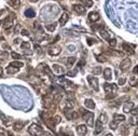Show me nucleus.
<instances>
[{
  "label": "nucleus",
  "instance_id": "nucleus-25",
  "mask_svg": "<svg viewBox=\"0 0 138 136\" xmlns=\"http://www.w3.org/2000/svg\"><path fill=\"white\" fill-rule=\"evenodd\" d=\"M24 124H25L24 122H22V121H17V122H15L14 124H13V129H14L15 131H21L23 127H24Z\"/></svg>",
  "mask_w": 138,
  "mask_h": 136
},
{
  "label": "nucleus",
  "instance_id": "nucleus-23",
  "mask_svg": "<svg viewBox=\"0 0 138 136\" xmlns=\"http://www.w3.org/2000/svg\"><path fill=\"white\" fill-rule=\"evenodd\" d=\"M76 61H77V58L75 56H71V57L66 58V65H67V67H72V66H74V64L76 63Z\"/></svg>",
  "mask_w": 138,
  "mask_h": 136
},
{
  "label": "nucleus",
  "instance_id": "nucleus-32",
  "mask_svg": "<svg viewBox=\"0 0 138 136\" xmlns=\"http://www.w3.org/2000/svg\"><path fill=\"white\" fill-rule=\"evenodd\" d=\"M92 73L94 74V75H96V76H98V75H100L101 73H103V69H101V67L97 66V67H95V68H93V69H92Z\"/></svg>",
  "mask_w": 138,
  "mask_h": 136
},
{
  "label": "nucleus",
  "instance_id": "nucleus-11",
  "mask_svg": "<svg viewBox=\"0 0 138 136\" xmlns=\"http://www.w3.org/2000/svg\"><path fill=\"white\" fill-rule=\"evenodd\" d=\"M77 133H78L79 136H85L87 133V127L83 125V124H81L79 125L78 127H77Z\"/></svg>",
  "mask_w": 138,
  "mask_h": 136
},
{
  "label": "nucleus",
  "instance_id": "nucleus-39",
  "mask_svg": "<svg viewBox=\"0 0 138 136\" xmlns=\"http://www.w3.org/2000/svg\"><path fill=\"white\" fill-rule=\"evenodd\" d=\"M11 56L13 57V58H15V59H21V58H22L21 55L17 54L16 52H11Z\"/></svg>",
  "mask_w": 138,
  "mask_h": 136
},
{
  "label": "nucleus",
  "instance_id": "nucleus-35",
  "mask_svg": "<svg viewBox=\"0 0 138 136\" xmlns=\"http://www.w3.org/2000/svg\"><path fill=\"white\" fill-rule=\"evenodd\" d=\"M35 51H36V53H37L38 55H42V54H43L42 48L40 47L39 44H35Z\"/></svg>",
  "mask_w": 138,
  "mask_h": 136
},
{
  "label": "nucleus",
  "instance_id": "nucleus-28",
  "mask_svg": "<svg viewBox=\"0 0 138 136\" xmlns=\"http://www.w3.org/2000/svg\"><path fill=\"white\" fill-rule=\"evenodd\" d=\"M25 15H26L27 17L32 18V17H34L35 15H36V13H35V11H34V10L30 9V8H29V9H27V10L25 11Z\"/></svg>",
  "mask_w": 138,
  "mask_h": 136
},
{
  "label": "nucleus",
  "instance_id": "nucleus-57",
  "mask_svg": "<svg viewBox=\"0 0 138 136\" xmlns=\"http://www.w3.org/2000/svg\"><path fill=\"white\" fill-rule=\"evenodd\" d=\"M48 136H53V135H52V134H48Z\"/></svg>",
  "mask_w": 138,
  "mask_h": 136
},
{
  "label": "nucleus",
  "instance_id": "nucleus-51",
  "mask_svg": "<svg viewBox=\"0 0 138 136\" xmlns=\"http://www.w3.org/2000/svg\"><path fill=\"white\" fill-rule=\"evenodd\" d=\"M18 42H22L21 39H15V40H14V43H18Z\"/></svg>",
  "mask_w": 138,
  "mask_h": 136
},
{
  "label": "nucleus",
  "instance_id": "nucleus-56",
  "mask_svg": "<svg viewBox=\"0 0 138 136\" xmlns=\"http://www.w3.org/2000/svg\"><path fill=\"white\" fill-rule=\"evenodd\" d=\"M106 136H113V135H112V134H110V133H109V134H107Z\"/></svg>",
  "mask_w": 138,
  "mask_h": 136
},
{
  "label": "nucleus",
  "instance_id": "nucleus-21",
  "mask_svg": "<svg viewBox=\"0 0 138 136\" xmlns=\"http://www.w3.org/2000/svg\"><path fill=\"white\" fill-rule=\"evenodd\" d=\"M74 108H75L74 101H66V103H65V106H64V109L65 110H70V109H74Z\"/></svg>",
  "mask_w": 138,
  "mask_h": 136
},
{
  "label": "nucleus",
  "instance_id": "nucleus-22",
  "mask_svg": "<svg viewBox=\"0 0 138 136\" xmlns=\"http://www.w3.org/2000/svg\"><path fill=\"white\" fill-rule=\"evenodd\" d=\"M98 121L101 123V124H106V123L108 122V116L105 114V112H101L99 118H98Z\"/></svg>",
  "mask_w": 138,
  "mask_h": 136
},
{
  "label": "nucleus",
  "instance_id": "nucleus-6",
  "mask_svg": "<svg viewBox=\"0 0 138 136\" xmlns=\"http://www.w3.org/2000/svg\"><path fill=\"white\" fill-rule=\"evenodd\" d=\"M104 90H105V92H107V93H113V91L118 90V86L114 83H105Z\"/></svg>",
  "mask_w": 138,
  "mask_h": 136
},
{
  "label": "nucleus",
  "instance_id": "nucleus-3",
  "mask_svg": "<svg viewBox=\"0 0 138 136\" xmlns=\"http://www.w3.org/2000/svg\"><path fill=\"white\" fill-rule=\"evenodd\" d=\"M14 19H15V15L14 14H11V15H8V16L3 19L2 22V26L5 29L8 28H11L13 26V23H14Z\"/></svg>",
  "mask_w": 138,
  "mask_h": 136
},
{
  "label": "nucleus",
  "instance_id": "nucleus-1",
  "mask_svg": "<svg viewBox=\"0 0 138 136\" xmlns=\"http://www.w3.org/2000/svg\"><path fill=\"white\" fill-rule=\"evenodd\" d=\"M82 111V117L85 120V122L87 123L88 126H93L94 125V115L92 112H88V111H85L84 109H81Z\"/></svg>",
  "mask_w": 138,
  "mask_h": 136
},
{
  "label": "nucleus",
  "instance_id": "nucleus-49",
  "mask_svg": "<svg viewBox=\"0 0 138 136\" xmlns=\"http://www.w3.org/2000/svg\"><path fill=\"white\" fill-rule=\"evenodd\" d=\"M21 34H22L23 36H28V35H29V33H28L26 29H22V30H21Z\"/></svg>",
  "mask_w": 138,
  "mask_h": 136
},
{
  "label": "nucleus",
  "instance_id": "nucleus-17",
  "mask_svg": "<svg viewBox=\"0 0 138 136\" xmlns=\"http://www.w3.org/2000/svg\"><path fill=\"white\" fill-rule=\"evenodd\" d=\"M69 19V15L67 12H64V13L62 14V16H60L59 18V24H60V26H64L65 24L67 23V21Z\"/></svg>",
  "mask_w": 138,
  "mask_h": 136
},
{
  "label": "nucleus",
  "instance_id": "nucleus-18",
  "mask_svg": "<svg viewBox=\"0 0 138 136\" xmlns=\"http://www.w3.org/2000/svg\"><path fill=\"white\" fill-rule=\"evenodd\" d=\"M38 69L39 70H41L42 73H44V74H51V69L49 68V66L47 65V64H40V65L38 66Z\"/></svg>",
  "mask_w": 138,
  "mask_h": 136
},
{
  "label": "nucleus",
  "instance_id": "nucleus-50",
  "mask_svg": "<svg viewBox=\"0 0 138 136\" xmlns=\"http://www.w3.org/2000/svg\"><path fill=\"white\" fill-rule=\"evenodd\" d=\"M133 73H134V75H137L138 76V65L135 66V68L133 69Z\"/></svg>",
  "mask_w": 138,
  "mask_h": 136
},
{
  "label": "nucleus",
  "instance_id": "nucleus-34",
  "mask_svg": "<svg viewBox=\"0 0 138 136\" xmlns=\"http://www.w3.org/2000/svg\"><path fill=\"white\" fill-rule=\"evenodd\" d=\"M45 28L49 30V31H54L55 28H56V23H53V24H49V25H45Z\"/></svg>",
  "mask_w": 138,
  "mask_h": 136
},
{
  "label": "nucleus",
  "instance_id": "nucleus-38",
  "mask_svg": "<svg viewBox=\"0 0 138 136\" xmlns=\"http://www.w3.org/2000/svg\"><path fill=\"white\" fill-rule=\"evenodd\" d=\"M77 73H78V69H75V70H69L67 75L69 76V77H75V76L77 75Z\"/></svg>",
  "mask_w": 138,
  "mask_h": 136
},
{
  "label": "nucleus",
  "instance_id": "nucleus-40",
  "mask_svg": "<svg viewBox=\"0 0 138 136\" xmlns=\"http://www.w3.org/2000/svg\"><path fill=\"white\" fill-rule=\"evenodd\" d=\"M96 58H97V61L100 62V63H104V62H106V61H107V58H106V57H104V56H101V55H97Z\"/></svg>",
  "mask_w": 138,
  "mask_h": 136
},
{
  "label": "nucleus",
  "instance_id": "nucleus-44",
  "mask_svg": "<svg viewBox=\"0 0 138 136\" xmlns=\"http://www.w3.org/2000/svg\"><path fill=\"white\" fill-rule=\"evenodd\" d=\"M109 126H110V129L111 130H116L117 127H118V123L117 122H114V121H112L110 124H109Z\"/></svg>",
  "mask_w": 138,
  "mask_h": 136
},
{
  "label": "nucleus",
  "instance_id": "nucleus-13",
  "mask_svg": "<svg viewBox=\"0 0 138 136\" xmlns=\"http://www.w3.org/2000/svg\"><path fill=\"white\" fill-rule=\"evenodd\" d=\"M99 18H100V16L97 12H91V13L88 14V19H90V22L95 23L97 21H99Z\"/></svg>",
  "mask_w": 138,
  "mask_h": 136
},
{
  "label": "nucleus",
  "instance_id": "nucleus-2",
  "mask_svg": "<svg viewBox=\"0 0 138 136\" xmlns=\"http://www.w3.org/2000/svg\"><path fill=\"white\" fill-rule=\"evenodd\" d=\"M28 133H29L30 135H32V136H40V135H42L44 132H43V130L39 125L31 124L29 126V129H28Z\"/></svg>",
  "mask_w": 138,
  "mask_h": 136
},
{
  "label": "nucleus",
  "instance_id": "nucleus-45",
  "mask_svg": "<svg viewBox=\"0 0 138 136\" xmlns=\"http://www.w3.org/2000/svg\"><path fill=\"white\" fill-rule=\"evenodd\" d=\"M94 42H97V40H96V39H93V38H87V43H88V46H92Z\"/></svg>",
  "mask_w": 138,
  "mask_h": 136
},
{
  "label": "nucleus",
  "instance_id": "nucleus-12",
  "mask_svg": "<svg viewBox=\"0 0 138 136\" xmlns=\"http://www.w3.org/2000/svg\"><path fill=\"white\" fill-rule=\"evenodd\" d=\"M104 78H105V80H107V81H110V80H111V78H112V70H111L110 67L105 68V70H104Z\"/></svg>",
  "mask_w": 138,
  "mask_h": 136
},
{
  "label": "nucleus",
  "instance_id": "nucleus-24",
  "mask_svg": "<svg viewBox=\"0 0 138 136\" xmlns=\"http://www.w3.org/2000/svg\"><path fill=\"white\" fill-rule=\"evenodd\" d=\"M18 70H19V68H15V67H12V66H8L7 67V73L9 74V75H14L16 73H18Z\"/></svg>",
  "mask_w": 138,
  "mask_h": 136
},
{
  "label": "nucleus",
  "instance_id": "nucleus-41",
  "mask_svg": "<svg viewBox=\"0 0 138 136\" xmlns=\"http://www.w3.org/2000/svg\"><path fill=\"white\" fill-rule=\"evenodd\" d=\"M109 44H110V47H116L117 46V40L114 38H110V40H109Z\"/></svg>",
  "mask_w": 138,
  "mask_h": 136
},
{
  "label": "nucleus",
  "instance_id": "nucleus-16",
  "mask_svg": "<svg viewBox=\"0 0 138 136\" xmlns=\"http://www.w3.org/2000/svg\"><path fill=\"white\" fill-rule=\"evenodd\" d=\"M72 9H74V11L78 14H84L85 13V8H83L80 5H74L72 6Z\"/></svg>",
  "mask_w": 138,
  "mask_h": 136
},
{
  "label": "nucleus",
  "instance_id": "nucleus-4",
  "mask_svg": "<svg viewBox=\"0 0 138 136\" xmlns=\"http://www.w3.org/2000/svg\"><path fill=\"white\" fill-rule=\"evenodd\" d=\"M60 122V117L59 116H55L54 118H49L45 120V123H47V125L49 127H55L56 124H58V123Z\"/></svg>",
  "mask_w": 138,
  "mask_h": 136
},
{
  "label": "nucleus",
  "instance_id": "nucleus-36",
  "mask_svg": "<svg viewBox=\"0 0 138 136\" xmlns=\"http://www.w3.org/2000/svg\"><path fill=\"white\" fill-rule=\"evenodd\" d=\"M137 119H136V116H133V117L129 118V124L131 125H136L137 124Z\"/></svg>",
  "mask_w": 138,
  "mask_h": 136
},
{
  "label": "nucleus",
  "instance_id": "nucleus-46",
  "mask_svg": "<svg viewBox=\"0 0 138 136\" xmlns=\"http://www.w3.org/2000/svg\"><path fill=\"white\" fill-rule=\"evenodd\" d=\"M85 6H86L87 8H91L93 6V1L92 0H86V1H85Z\"/></svg>",
  "mask_w": 138,
  "mask_h": 136
},
{
  "label": "nucleus",
  "instance_id": "nucleus-30",
  "mask_svg": "<svg viewBox=\"0 0 138 136\" xmlns=\"http://www.w3.org/2000/svg\"><path fill=\"white\" fill-rule=\"evenodd\" d=\"M129 85L137 86L138 85V79L136 77H131V78H129Z\"/></svg>",
  "mask_w": 138,
  "mask_h": 136
},
{
  "label": "nucleus",
  "instance_id": "nucleus-27",
  "mask_svg": "<svg viewBox=\"0 0 138 136\" xmlns=\"http://www.w3.org/2000/svg\"><path fill=\"white\" fill-rule=\"evenodd\" d=\"M9 3L14 9H18L19 6H21V1H19V0H9Z\"/></svg>",
  "mask_w": 138,
  "mask_h": 136
},
{
  "label": "nucleus",
  "instance_id": "nucleus-55",
  "mask_svg": "<svg viewBox=\"0 0 138 136\" xmlns=\"http://www.w3.org/2000/svg\"><path fill=\"white\" fill-rule=\"evenodd\" d=\"M2 13H3V11L0 10V16H1V15H2Z\"/></svg>",
  "mask_w": 138,
  "mask_h": 136
},
{
  "label": "nucleus",
  "instance_id": "nucleus-47",
  "mask_svg": "<svg viewBox=\"0 0 138 136\" xmlns=\"http://www.w3.org/2000/svg\"><path fill=\"white\" fill-rule=\"evenodd\" d=\"M116 97V94L113 93H109V95H106V99H110V98H114Z\"/></svg>",
  "mask_w": 138,
  "mask_h": 136
},
{
  "label": "nucleus",
  "instance_id": "nucleus-10",
  "mask_svg": "<svg viewBox=\"0 0 138 136\" xmlns=\"http://www.w3.org/2000/svg\"><path fill=\"white\" fill-rule=\"evenodd\" d=\"M51 70L55 73L56 75H60V74H64L65 73V69L64 67H62L60 65H57V64H53V66H52Z\"/></svg>",
  "mask_w": 138,
  "mask_h": 136
},
{
  "label": "nucleus",
  "instance_id": "nucleus-48",
  "mask_svg": "<svg viewBox=\"0 0 138 136\" xmlns=\"http://www.w3.org/2000/svg\"><path fill=\"white\" fill-rule=\"evenodd\" d=\"M125 81H126V80H125L124 78H120V79H119V84H120V85H123L124 83H125Z\"/></svg>",
  "mask_w": 138,
  "mask_h": 136
},
{
  "label": "nucleus",
  "instance_id": "nucleus-5",
  "mask_svg": "<svg viewBox=\"0 0 138 136\" xmlns=\"http://www.w3.org/2000/svg\"><path fill=\"white\" fill-rule=\"evenodd\" d=\"M88 83H90V85L94 89L95 91H98L99 86H98V79H97L96 77H93V76H87L86 77Z\"/></svg>",
  "mask_w": 138,
  "mask_h": 136
},
{
  "label": "nucleus",
  "instance_id": "nucleus-8",
  "mask_svg": "<svg viewBox=\"0 0 138 136\" xmlns=\"http://www.w3.org/2000/svg\"><path fill=\"white\" fill-rule=\"evenodd\" d=\"M65 116L68 120H77L80 117L79 112H77V111H65Z\"/></svg>",
  "mask_w": 138,
  "mask_h": 136
},
{
  "label": "nucleus",
  "instance_id": "nucleus-31",
  "mask_svg": "<svg viewBox=\"0 0 138 136\" xmlns=\"http://www.w3.org/2000/svg\"><path fill=\"white\" fill-rule=\"evenodd\" d=\"M10 66H12V67H15V68H21V67H23V66H24V64H23L22 62L15 61V62H12V63H10Z\"/></svg>",
  "mask_w": 138,
  "mask_h": 136
},
{
  "label": "nucleus",
  "instance_id": "nucleus-53",
  "mask_svg": "<svg viewBox=\"0 0 138 136\" xmlns=\"http://www.w3.org/2000/svg\"><path fill=\"white\" fill-rule=\"evenodd\" d=\"M2 74H3V70H2V68L0 67V77H1V76H2Z\"/></svg>",
  "mask_w": 138,
  "mask_h": 136
},
{
  "label": "nucleus",
  "instance_id": "nucleus-15",
  "mask_svg": "<svg viewBox=\"0 0 138 136\" xmlns=\"http://www.w3.org/2000/svg\"><path fill=\"white\" fill-rule=\"evenodd\" d=\"M122 49H123V51L125 52V53H127V54L133 55L134 53H135L134 50H133V47H131V44H127V43H123V44H122Z\"/></svg>",
  "mask_w": 138,
  "mask_h": 136
},
{
  "label": "nucleus",
  "instance_id": "nucleus-9",
  "mask_svg": "<svg viewBox=\"0 0 138 136\" xmlns=\"http://www.w3.org/2000/svg\"><path fill=\"white\" fill-rule=\"evenodd\" d=\"M60 51H62V48L59 46H53V48L49 49V54L52 55V56H56V55H58L60 53Z\"/></svg>",
  "mask_w": 138,
  "mask_h": 136
},
{
  "label": "nucleus",
  "instance_id": "nucleus-33",
  "mask_svg": "<svg viewBox=\"0 0 138 136\" xmlns=\"http://www.w3.org/2000/svg\"><path fill=\"white\" fill-rule=\"evenodd\" d=\"M106 53L109 54V55H122V53H120V52H117L112 49H107L106 50Z\"/></svg>",
  "mask_w": 138,
  "mask_h": 136
},
{
  "label": "nucleus",
  "instance_id": "nucleus-20",
  "mask_svg": "<svg viewBox=\"0 0 138 136\" xmlns=\"http://www.w3.org/2000/svg\"><path fill=\"white\" fill-rule=\"evenodd\" d=\"M125 116L124 115H118V114H116L114 116H113V121L114 122H117V123H120V122H123V121H125Z\"/></svg>",
  "mask_w": 138,
  "mask_h": 136
},
{
  "label": "nucleus",
  "instance_id": "nucleus-52",
  "mask_svg": "<svg viewBox=\"0 0 138 136\" xmlns=\"http://www.w3.org/2000/svg\"><path fill=\"white\" fill-rule=\"evenodd\" d=\"M28 1H29V2H31V3H35V2H37L38 0H28Z\"/></svg>",
  "mask_w": 138,
  "mask_h": 136
},
{
  "label": "nucleus",
  "instance_id": "nucleus-37",
  "mask_svg": "<svg viewBox=\"0 0 138 136\" xmlns=\"http://www.w3.org/2000/svg\"><path fill=\"white\" fill-rule=\"evenodd\" d=\"M34 29L36 31H41L42 30V27L39 25V23H34Z\"/></svg>",
  "mask_w": 138,
  "mask_h": 136
},
{
  "label": "nucleus",
  "instance_id": "nucleus-43",
  "mask_svg": "<svg viewBox=\"0 0 138 136\" xmlns=\"http://www.w3.org/2000/svg\"><path fill=\"white\" fill-rule=\"evenodd\" d=\"M29 42H22V44H21V48L22 49H29Z\"/></svg>",
  "mask_w": 138,
  "mask_h": 136
},
{
  "label": "nucleus",
  "instance_id": "nucleus-29",
  "mask_svg": "<svg viewBox=\"0 0 138 136\" xmlns=\"http://www.w3.org/2000/svg\"><path fill=\"white\" fill-rule=\"evenodd\" d=\"M101 131H103V124H101L99 121H97V122H96V130H95V132H94V134H95V135L99 134Z\"/></svg>",
  "mask_w": 138,
  "mask_h": 136
},
{
  "label": "nucleus",
  "instance_id": "nucleus-19",
  "mask_svg": "<svg viewBox=\"0 0 138 136\" xmlns=\"http://www.w3.org/2000/svg\"><path fill=\"white\" fill-rule=\"evenodd\" d=\"M84 105L85 107L87 108V109H95V103L93 102V99L91 98H88V99H85V102H84Z\"/></svg>",
  "mask_w": 138,
  "mask_h": 136
},
{
  "label": "nucleus",
  "instance_id": "nucleus-42",
  "mask_svg": "<svg viewBox=\"0 0 138 136\" xmlns=\"http://www.w3.org/2000/svg\"><path fill=\"white\" fill-rule=\"evenodd\" d=\"M131 114L133 115V116H138V106H134V108L132 109V111H131Z\"/></svg>",
  "mask_w": 138,
  "mask_h": 136
},
{
  "label": "nucleus",
  "instance_id": "nucleus-14",
  "mask_svg": "<svg viewBox=\"0 0 138 136\" xmlns=\"http://www.w3.org/2000/svg\"><path fill=\"white\" fill-rule=\"evenodd\" d=\"M134 108V103L133 102H126L125 103V105L123 106V111L125 114H128L131 112L132 109Z\"/></svg>",
  "mask_w": 138,
  "mask_h": 136
},
{
  "label": "nucleus",
  "instance_id": "nucleus-7",
  "mask_svg": "<svg viewBox=\"0 0 138 136\" xmlns=\"http://www.w3.org/2000/svg\"><path fill=\"white\" fill-rule=\"evenodd\" d=\"M131 65H132V61H131V59H129V58H125L120 64V69L125 71V70H127L128 68L131 67Z\"/></svg>",
  "mask_w": 138,
  "mask_h": 136
},
{
  "label": "nucleus",
  "instance_id": "nucleus-54",
  "mask_svg": "<svg viewBox=\"0 0 138 136\" xmlns=\"http://www.w3.org/2000/svg\"><path fill=\"white\" fill-rule=\"evenodd\" d=\"M135 136H138V126H137V129L135 131Z\"/></svg>",
  "mask_w": 138,
  "mask_h": 136
},
{
  "label": "nucleus",
  "instance_id": "nucleus-26",
  "mask_svg": "<svg viewBox=\"0 0 138 136\" xmlns=\"http://www.w3.org/2000/svg\"><path fill=\"white\" fill-rule=\"evenodd\" d=\"M99 34H100V36H101V37H103L105 40H107V41H109V40H110V34H109L107 30L101 29V30L99 31Z\"/></svg>",
  "mask_w": 138,
  "mask_h": 136
}]
</instances>
